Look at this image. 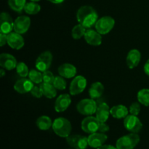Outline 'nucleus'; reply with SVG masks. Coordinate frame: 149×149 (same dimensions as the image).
I'll use <instances>...</instances> for the list:
<instances>
[{
    "label": "nucleus",
    "mask_w": 149,
    "mask_h": 149,
    "mask_svg": "<svg viewBox=\"0 0 149 149\" xmlns=\"http://www.w3.org/2000/svg\"><path fill=\"white\" fill-rule=\"evenodd\" d=\"M138 100L141 104L149 106V89H142L138 93Z\"/></svg>",
    "instance_id": "bb28decb"
},
{
    "label": "nucleus",
    "mask_w": 149,
    "mask_h": 149,
    "mask_svg": "<svg viewBox=\"0 0 149 149\" xmlns=\"http://www.w3.org/2000/svg\"><path fill=\"white\" fill-rule=\"evenodd\" d=\"M100 123V122L97 120L96 117L88 116L85 119H83V121L81 122V130L84 132L90 134V135L95 133V132H97L98 131Z\"/></svg>",
    "instance_id": "1a4fd4ad"
},
{
    "label": "nucleus",
    "mask_w": 149,
    "mask_h": 149,
    "mask_svg": "<svg viewBox=\"0 0 149 149\" xmlns=\"http://www.w3.org/2000/svg\"><path fill=\"white\" fill-rule=\"evenodd\" d=\"M53 85L57 90H63L66 87V81L63 77H55L54 80Z\"/></svg>",
    "instance_id": "2f4dec72"
},
{
    "label": "nucleus",
    "mask_w": 149,
    "mask_h": 149,
    "mask_svg": "<svg viewBox=\"0 0 149 149\" xmlns=\"http://www.w3.org/2000/svg\"><path fill=\"white\" fill-rule=\"evenodd\" d=\"M104 92V86L103 84L98 81L93 83L89 89V94L92 99L99 98L103 95Z\"/></svg>",
    "instance_id": "5701e85b"
},
{
    "label": "nucleus",
    "mask_w": 149,
    "mask_h": 149,
    "mask_svg": "<svg viewBox=\"0 0 149 149\" xmlns=\"http://www.w3.org/2000/svg\"><path fill=\"white\" fill-rule=\"evenodd\" d=\"M6 43H7V34L1 33H0V45L3 47Z\"/></svg>",
    "instance_id": "e433bc0d"
},
{
    "label": "nucleus",
    "mask_w": 149,
    "mask_h": 149,
    "mask_svg": "<svg viewBox=\"0 0 149 149\" xmlns=\"http://www.w3.org/2000/svg\"><path fill=\"white\" fill-rule=\"evenodd\" d=\"M86 31H87L86 28L79 23V24L77 25V26H75L73 28L72 31H71L72 37L74 39H81L82 36H84Z\"/></svg>",
    "instance_id": "c85d7f7f"
},
{
    "label": "nucleus",
    "mask_w": 149,
    "mask_h": 149,
    "mask_svg": "<svg viewBox=\"0 0 149 149\" xmlns=\"http://www.w3.org/2000/svg\"><path fill=\"white\" fill-rule=\"evenodd\" d=\"M108 137L107 135H105V133L95 132V133L90 134L88 137L89 146L92 148H97L104 145Z\"/></svg>",
    "instance_id": "4468645a"
},
{
    "label": "nucleus",
    "mask_w": 149,
    "mask_h": 149,
    "mask_svg": "<svg viewBox=\"0 0 149 149\" xmlns=\"http://www.w3.org/2000/svg\"><path fill=\"white\" fill-rule=\"evenodd\" d=\"M0 23H1V33L9 34L11 33L13 29H14V21L13 20L11 16L7 13H1L0 15Z\"/></svg>",
    "instance_id": "f8f14e48"
},
{
    "label": "nucleus",
    "mask_w": 149,
    "mask_h": 149,
    "mask_svg": "<svg viewBox=\"0 0 149 149\" xmlns=\"http://www.w3.org/2000/svg\"><path fill=\"white\" fill-rule=\"evenodd\" d=\"M141 111V105L139 102H135L130 106V113L134 116H138Z\"/></svg>",
    "instance_id": "72a5a7b5"
},
{
    "label": "nucleus",
    "mask_w": 149,
    "mask_h": 149,
    "mask_svg": "<svg viewBox=\"0 0 149 149\" xmlns=\"http://www.w3.org/2000/svg\"><path fill=\"white\" fill-rule=\"evenodd\" d=\"M144 72L146 75L149 76V59L146 61V63L144 65Z\"/></svg>",
    "instance_id": "4c0bfd02"
},
{
    "label": "nucleus",
    "mask_w": 149,
    "mask_h": 149,
    "mask_svg": "<svg viewBox=\"0 0 149 149\" xmlns=\"http://www.w3.org/2000/svg\"><path fill=\"white\" fill-rule=\"evenodd\" d=\"M87 86V79L82 76H77L71 81L69 87L70 94L77 95L82 93Z\"/></svg>",
    "instance_id": "9d476101"
},
{
    "label": "nucleus",
    "mask_w": 149,
    "mask_h": 149,
    "mask_svg": "<svg viewBox=\"0 0 149 149\" xmlns=\"http://www.w3.org/2000/svg\"><path fill=\"white\" fill-rule=\"evenodd\" d=\"M31 1H35V2H36V1H40V0H31Z\"/></svg>",
    "instance_id": "79ce46f5"
},
{
    "label": "nucleus",
    "mask_w": 149,
    "mask_h": 149,
    "mask_svg": "<svg viewBox=\"0 0 149 149\" xmlns=\"http://www.w3.org/2000/svg\"><path fill=\"white\" fill-rule=\"evenodd\" d=\"M23 10L29 15H36L39 13L41 10V7L39 4L35 1H31V2L26 3Z\"/></svg>",
    "instance_id": "a878e982"
},
{
    "label": "nucleus",
    "mask_w": 149,
    "mask_h": 149,
    "mask_svg": "<svg viewBox=\"0 0 149 149\" xmlns=\"http://www.w3.org/2000/svg\"><path fill=\"white\" fill-rule=\"evenodd\" d=\"M48 1L53 3V4H61V3L63 2L64 0H48Z\"/></svg>",
    "instance_id": "ea45409f"
},
{
    "label": "nucleus",
    "mask_w": 149,
    "mask_h": 149,
    "mask_svg": "<svg viewBox=\"0 0 149 149\" xmlns=\"http://www.w3.org/2000/svg\"><path fill=\"white\" fill-rule=\"evenodd\" d=\"M55 77H54L53 74L49 71H45L42 73V79H43V82L48 83V84H53L54 80Z\"/></svg>",
    "instance_id": "473e14b6"
},
{
    "label": "nucleus",
    "mask_w": 149,
    "mask_h": 149,
    "mask_svg": "<svg viewBox=\"0 0 149 149\" xmlns=\"http://www.w3.org/2000/svg\"><path fill=\"white\" fill-rule=\"evenodd\" d=\"M97 149H118L116 147L113 146L111 145H103L102 146L99 147Z\"/></svg>",
    "instance_id": "58836bf2"
},
{
    "label": "nucleus",
    "mask_w": 149,
    "mask_h": 149,
    "mask_svg": "<svg viewBox=\"0 0 149 149\" xmlns=\"http://www.w3.org/2000/svg\"><path fill=\"white\" fill-rule=\"evenodd\" d=\"M84 39L86 42L92 46H99L102 43V36L97 31L93 29H87L84 34Z\"/></svg>",
    "instance_id": "f3484780"
},
{
    "label": "nucleus",
    "mask_w": 149,
    "mask_h": 149,
    "mask_svg": "<svg viewBox=\"0 0 149 149\" xmlns=\"http://www.w3.org/2000/svg\"><path fill=\"white\" fill-rule=\"evenodd\" d=\"M60 76L66 79L74 77L77 74V68L71 63H63L58 69Z\"/></svg>",
    "instance_id": "aec40b11"
},
{
    "label": "nucleus",
    "mask_w": 149,
    "mask_h": 149,
    "mask_svg": "<svg viewBox=\"0 0 149 149\" xmlns=\"http://www.w3.org/2000/svg\"><path fill=\"white\" fill-rule=\"evenodd\" d=\"M97 105L94 99H83L78 103L77 109L78 112L84 116H91L97 111Z\"/></svg>",
    "instance_id": "20e7f679"
},
{
    "label": "nucleus",
    "mask_w": 149,
    "mask_h": 149,
    "mask_svg": "<svg viewBox=\"0 0 149 149\" xmlns=\"http://www.w3.org/2000/svg\"><path fill=\"white\" fill-rule=\"evenodd\" d=\"M124 126L127 130L132 133H138L143 128V124L138 116L128 115L125 118Z\"/></svg>",
    "instance_id": "0eeeda50"
},
{
    "label": "nucleus",
    "mask_w": 149,
    "mask_h": 149,
    "mask_svg": "<svg viewBox=\"0 0 149 149\" xmlns=\"http://www.w3.org/2000/svg\"><path fill=\"white\" fill-rule=\"evenodd\" d=\"M41 90H42L43 95L47 98L52 99L57 95V89L54 87L53 84H48V83L42 82L39 85Z\"/></svg>",
    "instance_id": "b1692460"
},
{
    "label": "nucleus",
    "mask_w": 149,
    "mask_h": 149,
    "mask_svg": "<svg viewBox=\"0 0 149 149\" xmlns=\"http://www.w3.org/2000/svg\"><path fill=\"white\" fill-rule=\"evenodd\" d=\"M26 0H8V4L10 8L15 12L20 13L24 9Z\"/></svg>",
    "instance_id": "cd10ccee"
},
{
    "label": "nucleus",
    "mask_w": 149,
    "mask_h": 149,
    "mask_svg": "<svg viewBox=\"0 0 149 149\" xmlns=\"http://www.w3.org/2000/svg\"><path fill=\"white\" fill-rule=\"evenodd\" d=\"M141 59V54L139 50L136 49H131L127 54V56L126 58L127 65L129 67L130 69L135 68L138 66L140 61Z\"/></svg>",
    "instance_id": "6ab92c4d"
},
{
    "label": "nucleus",
    "mask_w": 149,
    "mask_h": 149,
    "mask_svg": "<svg viewBox=\"0 0 149 149\" xmlns=\"http://www.w3.org/2000/svg\"><path fill=\"white\" fill-rule=\"evenodd\" d=\"M33 82L31 79L23 78L17 80L14 85V89L16 92L20 94H26L29 93L33 87Z\"/></svg>",
    "instance_id": "a211bd4d"
},
{
    "label": "nucleus",
    "mask_w": 149,
    "mask_h": 149,
    "mask_svg": "<svg viewBox=\"0 0 149 149\" xmlns=\"http://www.w3.org/2000/svg\"><path fill=\"white\" fill-rule=\"evenodd\" d=\"M66 141L74 149H86L89 146L88 138L79 135H69L66 138Z\"/></svg>",
    "instance_id": "6e6552de"
},
{
    "label": "nucleus",
    "mask_w": 149,
    "mask_h": 149,
    "mask_svg": "<svg viewBox=\"0 0 149 149\" xmlns=\"http://www.w3.org/2000/svg\"><path fill=\"white\" fill-rule=\"evenodd\" d=\"M7 44L13 49H20L24 46L25 42L21 34L15 31L7 34Z\"/></svg>",
    "instance_id": "ddd939ff"
},
{
    "label": "nucleus",
    "mask_w": 149,
    "mask_h": 149,
    "mask_svg": "<svg viewBox=\"0 0 149 149\" xmlns=\"http://www.w3.org/2000/svg\"><path fill=\"white\" fill-rule=\"evenodd\" d=\"M115 25V20L111 16H103L97 20L95 23V29L100 34L109 33L113 29Z\"/></svg>",
    "instance_id": "39448f33"
},
{
    "label": "nucleus",
    "mask_w": 149,
    "mask_h": 149,
    "mask_svg": "<svg viewBox=\"0 0 149 149\" xmlns=\"http://www.w3.org/2000/svg\"><path fill=\"white\" fill-rule=\"evenodd\" d=\"M77 19L86 29H90L98 20V14L93 7L84 5L80 7L77 13Z\"/></svg>",
    "instance_id": "f257e3e1"
},
{
    "label": "nucleus",
    "mask_w": 149,
    "mask_h": 149,
    "mask_svg": "<svg viewBox=\"0 0 149 149\" xmlns=\"http://www.w3.org/2000/svg\"><path fill=\"white\" fill-rule=\"evenodd\" d=\"M29 79L31 80L33 83L35 84H41L42 82H43V79H42V74L41 73V71H39V70H35V69H31L29 71Z\"/></svg>",
    "instance_id": "c756f323"
},
{
    "label": "nucleus",
    "mask_w": 149,
    "mask_h": 149,
    "mask_svg": "<svg viewBox=\"0 0 149 149\" xmlns=\"http://www.w3.org/2000/svg\"><path fill=\"white\" fill-rule=\"evenodd\" d=\"M17 62L13 55L8 53H1L0 55V65L5 70H13L16 68Z\"/></svg>",
    "instance_id": "2eb2a0df"
},
{
    "label": "nucleus",
    "mask_w": 149,
    "mask_h": 149,
    "mask_svg": "<svg viewBox=\"0 0 149 149\" xmlns=\"http://www.w3.org/2000/svg\"><path fill=\"white\" fill-rule=\"evenodd\" d=\"M52 61V55L49 51H45L39 55L36 59L35 65L37 70L41 72L47 71Z\"/></svg>",
    "instance_id": "423d86ee"
},
{
    "label": "nucleus",
    "mask_w": 149,
    "mask_h": 149,
    "mask_svg": "<svg viewBox=\"0 0 149 149\" xmlns=\"http://www.w3.org/2000/svg\"><path fill=\"white\" fill-rule=\"evenodd\" d=\"M5 75V71H4V68H1L0 69V77H3Z\"/></svg>",
    "instance_id": "a19ab883"
},
{
    "label": "nucleus",
    "mask_w": 149,
    "mask_h": 149,
    "mask_svg": "<svg viewBox=\"0 0 149 149\" xmlns=\"http://www.w3.org/2000/svg\"><path fill=\"white\" fill-rule=\"evenodd\" d=\"M110 108L109 105L106 103H102L97 106L96 111V118L100 122H106L109 117L110 113Z\"/></svg>",
    "instance_id": "412c9836"
},
{
    "label": "nucleus",
    "mask_w": 149,
    "mask_h": 149,
    "mask_svg": "<svg viewBox=\"0 0 149 149\" xmlns=\"http://www.w3.org/2000/svg\"><path fill=\"white\" fill-rule=\"evenodd\" d=\"M110 113L113 118L122 119L128 116V109L126 106L123 105H117L111 109Z\"/></svg>",
    "instance_id": "4be33fe9"
},
{
    "label": "nucleus",
    "mask_w": 149,
    "mask_h": 149,
    "mask_svg": "<svg viewBox=\"0 0 149 149\" xmlns=\"http://www.w3.org/2000/svg\"><path fill=\"white\" fill-rule=\"evenodd\" d=\"M52 127L55 133L61 138H67L69 136L72 129L71 122L63 117L55 119Z\"/></svg>",
    "instance_id": "f03ea898"
},
{
    "label": "nucleus",
    "mask_w": 149,
    "mask_h": 149,
    "mask_svg": "<svg viewBox=\"0 0 149 149\" xmlns=\"http://www.w3.org/2000/svg\"><path fill=\"white\" fill-rule=\"evenodd\" d=\"M36 126L41 130H47L52 127L53 122L52 119L47 116H42L37 119L36 122Z\"/></svg>",
    "instance_id": "393cba45"
},
{
    "label": "nucleus",
    "mask_w": 149,
    "mask_h": 149,
    "mask_svg": "<svg viewBox=\"0 0 149 149\" xmlns=\"http://www.w3.org/2000/svg\"><path fill=\"white\" fill-rule=\"evenodd\" d=\"M71 103V97L68 94H62L57 97L55 103V110L58 113L63 112L69 107Z\"/></svg>",
    "instance_id": "dca6fc26"
},
{
    "label": "nucleus",
    "mask_w": 149,
    "mask_h": 149,
    "mask_svg": "<svg viewBox=\"0 0 149 149\" xmlns=\"http://www.w3.org/2000/svg\"><path fill=\"white\" fill-rule=\"evenodd\" d=\"M29 70L26 64L23 62L17 63V65L16 66V72L20 77L25 78L28 77L29 74Z\"/></svg>",
    "instance_id": "7c9ffc66"
},
{
    "label": "nucleus",
    "mask_w": 149,
    "mask_h": 149,
    "mask_svg": "<svg viewBox=\"0 0 149 149\" xmlns=\"http://www.w3.org/2000/svg\"><path fill=\"white\" fill-rule=\"evenodd\" d=\"M31 93L33 97H36V98H41L42 96L43 95L40 87H38V86H33L32 90H31Z\"/></svg>",
    "instance_id": "f704fd0d"
},
{
    "label": "nucleus",
    "mask_w": 149,
    "mask_h": 149,
    "mask_svg": "<svg viewBox=\"0 0 149 149\" xmlns=\"http://www.w3.org/2000/svg\"><path fill=\"white\" fill-rule=\"evenodd\" d=\"M140 142L138 133H130L121 137L117 140L116 147L118 149H133Z\"/></svg>",
    "instance_id": "7ed1b4c3"
},
{
    "label": "nucleus",
    "mask_w": 149,
    "mask_h": 149,
    "mask_svg": "<svg viewBox=\"0 0 149 149\" xmlns=\"http://www.w3.org/2000/svg\"><path fill=\"white\" fill-rule=\"evenodd\" d=\"M109 131V126L106 125V122H100L98 128V132L101 133H106Z\"/></svg>",
    "instance_id": "c9c22d12"
},
{
    "label": "nucleus",
    "mask_w": 149,
    "mask_h": 149,
    "mask_svg": "<svg viewBox=\"0 0 149 149\" xmlns=\"http://www.w3.org/2000/svg\"><path fill=\"white\" fill-rule=\"evenodd\" d=\"M30 25V17L26 15L19 16L14 21V30L17 33L23 34L29 30Z\"/></svg>",
    "instance_id": "9b49d317"
}]
</instances>
